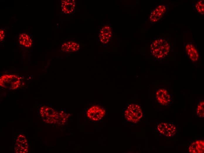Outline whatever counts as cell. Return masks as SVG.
Here are the masks:
<instances>
[{"instance_id":"7a4b0ae2","label":"cell","mask_w":204,"mask_h":153,"mask_svg":"<svg viewBox=\"0 0 204 153\" xmlns=\"http://www.w3.org/2000/svg\"><path fill=\"white\" fill-rule=\"evenodd\" d=\"M143 113L141 106L135 104H130L125 110L124 116L128 122L136 123L139 122L143 116Z\"/></svg>"},{"instance_id":"277c9868","label":"cell","mask_w":204,"mask_h":153,"mask_svg":"<svg viewBox=\"0 0 204 153\" xmlns=\"http://www.w3.org/2000/svg\"><path fill=\"white\" fill-rule=\"evenodd\" d=\"M157 129L160 135L168 137L174 136L177 132L176 127L171 122H158L157 124Z\"/></svg>"},{"instance_id":"9c48e42d","label":"cell","mask_w":204,"mask_h":153,"mask_svg":"<svg viewBox=\"0 0 204 153\" xmlns=\"http://www.w3.org/2000/svg\"><path fill=\"white\" fill-rule=\"evenodd\" d=\"M76 3L74 0H63L61 1V11L66 14H71L75 11Z\"/></svg>"},{"instance_id":"2e32d148","label":"cell","mask_w":204,"mask_h":153,"mask_svg":"<svg viewBox=\"0 0 204 153\" xmlns=\"http://www.w3.org/2000/svg\"><path fill=\"white\" fill-rule=\"evenodd\" d=\"M5 36L4 31L3 29H1L0 31V41H2L4 39Z\"/></svg>"},{"instance_id":"44dd1931","label":"cell","mask_w":204,"mask_h":153,"mask_svg":"<svg viewBox=\"0 0 204 153\" xmlns=\"http://www.w3.org/2000/svg\"><path fill=\"white\" fill-rule=\"evenodd\" d=\"M66 122V121H65H65H64V122Z\"/></svg>"},{"instance_id":"7c38bea8","label":"cell","mask_w":204,"mask_h":153,"mask_svg":"<svg viewBox=\"0 0 204 153\" xmlns=\"http://www.w3.org/2000/svg\"><path fill=\"white\" fill-rule=\"evenodd\" d=\"M187 53L190 59L193 61H197L198 59L199 54L195 47L190 43L187 44L186 46Z\"/></svg>"},{"instance_id":"30bf717a","label":"cell","mask_w":204,"mask_h":153,"mask_svg":"<svg viewBox=\"0 0 204 153\" xmlns=\"http://www.w3.org/2000/svg\"><path fill=\"white\" fill-rule=\"evenodd\" d=\"M204 142L203 140H197L192 142L189 146L188 152L192 153H203Z\"/></svg>"},{"instance_id":"9a60e30c","label":"cell","mask_w":204,"mask_h":153,"mask_svg":"<svg viewBox=\"0 0 204 153\" xmlns=\"http://www.w3.org/2000/svg\"><path fill=\"white\" fill-rule=\"evenodd\" d=\"M195 8L201 14H204V1L200 0L195 5Z\"/></svg>"},{"instance_id":"ba28073f","label":"cell","mask_w":204,"mask_h":153,"mask_svg":"<svg viewBox=\"0 0 204 153\" xmlns=\"http://www.w3.org/2000/svg\"><path fill=\"white\" fill-rule=\"evenodd\" d=\"M166 11V6L160 5L153 10L150 13V20L153 22L158 21L165 13Z\"/></svg>"},{"instance_id":"ac0fdd59","label":"cell","mask_w":204,"mask_h":153,"mask_svg":"<svg viewBox=\"0 0 204 153\" xmlns=\"http://www.w3.org/2000/svg\"><path fill=\"white\" fill-rule=\"evenodd\" d=\"M89 116H90V115H88V114L87 115V117H89Z\"/></svg>"},{"instance_id":"5bb4252c","label":"cell","mask_w":204,"mask_h":153,"mask_svg":"<svg viewBox=\"0 0 204 153\" xmlns=\"http://www.w3.org/2000/svg\"><path fill=\"white\" fill-rule=\"evenodd\" d=\"M204 102L203 100L200 101L197 107L196 114L197 116L199 117L202 118L204 117Z\"/></svg>"},{"instance_id":"4fadbf2b","label":"cell","mask_w":204,"mask_h":153,"mask_svg":"<svg viewBox=\"0 0 204 153\" xmlns=\"http://www.w3.org/2000/svg\"><path fill=\"white\" fill-rule=\"evenodd\" d=\"M19 43L25 47H30L33 44V40L28 34L23 33L20 34L19 36Z\"/></svg>"},{"instance_id":"5b68a950","label":"cell","mask_w":204,"mask_h":153,"mask_svg":"<svg viewBox=\"0 0 204 153\" xmlns=\"http://www.w3.org/2000/svg\"><path fill=\"white\" fill-rule=\"evenodd\" d=\"M157 101L161 104L167 106L171 101V96L168 91L164 89H158L156 93Z\"/></svg>"},{"instance_id":"7402d4cb","label":"cell","mask_w":204,"mask_h":153,"mask_svg":"<svg viewBox=\"0 0 204 153\" xmlns=\"http://www.w3.org/2000/svg\"><path fill=\"white\" fill-rule=\"evenodd\" d=\"M62 124H64V123H63V122H62Z\"/></svg>"},{"instance_id":"d6986e66","label":"cell","mask_w":204,"mask_h":153,"mask_svg":"<svg viewBox=\"0 0 204 153\" xmlns=\"http://www.w3.org/2000/svg\"><path fill=\"white\" fill-rule=\"evenodd\" d=\"M68 114V115H71V114Z\"/></svg>"},{"instance_id":"e0dca14e","label":"cell","mask_w":204,"mask_h":153,"mask_svg":"<svg viewBox=\"0 0 204 153\" xmlns=\"http://www.w3.org/2000/svg\"><path fill=\"white\" fill-rule=\"evenodd\" d=\"M66 119V118H63V121H65V120Z\"/></svg>"},{"instance_id":"603a6c76","label":"cell","mask_w":204,"mask_h":153,"mask_svg":"<svg viewBox=\"0 0 204 153\" xmlns=\"http://www.w3.org/2000/svg\"><path fill=\"white\" fill-rule=\"evenodd\" d=\"M68 116H67V117H66V118H68Z\"/></svg>"},{"instance_id":"8992f818","label":"cell","mask_w":204,"mask_h":153,"mask_svg":"<svg viewBox=\"0 0 204 153\" xmlns=\"http://www.w3.org/2000/svg\"><path fill=\"white\" fill-rule=\"evenodd\" d=\"M112 36L110 27L108 25L103 26L99 32L98 38L99 41L103 44L108 43Z\"/></svg>"},{"instance_id":"cb8c5ba5","label":"cell","mask_w":204,"mask_h":153,"mask_svg":"<svg viewBox=\"0 0 204 153\" xmlns=\"http://www.w3.org/2000/svg\"><path fill=\"white\" fill-rule=\"evenodd\" d=\"M67 116L69 117V115H67Z\"/></svg>"},{"instance_id":"6da1fadb","label":"cell","mask_w":204,"mask_h":153,"mask_svg":"<svg viewBox=\"0 0 204 153\" xmlns=\"http://www.w3.org/2000/svg\"><path fill=\"white\" fill-rule=\"evenodd\" d=\"M169 49V44L166 41L163 39L155 40L151 45L152 54L158 59H163L166 56Z\"/></svg>"},{"instance_id":"3957f363","label":"cell","mask_w":204,"mask_h":153,"mask_svg":"<svg viewBox=\"0 0 204 153\" xmlns=\"http://www.w3.org/2000/svg\"><path fill=\"white\" fill-rule=\"evenodd\" d=\"M21 82V78L15 75L5 74L0 77V86L10 89H15L18 88Z\"/></svg>"},{"instance_id":"ffe728a7","label":"cell","mask_w":204,"mask_h":153,"mask_svg":"<svg viewBox=\"0 0 204 153\" xmlns=\"http://www.w3.org/2000/svg\"><path fill=\"white\" fill-rule=\"evenodd\" d=\"M63 112H64L63 111H62V112H61L62 113H63Z\"/></svg>"},{"instance_id":"52a82bcc","label":"cell","mask_w":204,"mask_h":153,"mask_svg":"<svg viewBox=\"0 0 204 153\" xmlns=\"http://www.w3.org/2000/svg\"><path fill=\"white\" fill-rule=\"evenodd\" d=\"M80 48L79 44L72 40H68L63 43L61 46L62 51L67 52H75Z\"/></svg>"},{"instance_id":"8fae6325","label":"cell","mask_w":204,"mask_h":153,"mask_svg":"<svg viewBox=\"0 0 204 153\" xmlns=\"http://www.w3.org/2000/svg\"><path fill=\"white\" fill-rule=\"evenodd\" d=\"M89 110L90 111L92 119L94 118L95 119V122L100 120L104 117L106 113V110L103 108L101 107L98 106H94L90 108Z\"/></svg>"}]
</instances>
